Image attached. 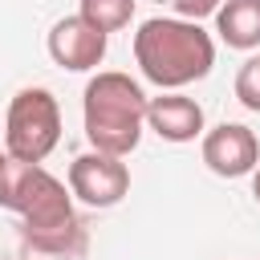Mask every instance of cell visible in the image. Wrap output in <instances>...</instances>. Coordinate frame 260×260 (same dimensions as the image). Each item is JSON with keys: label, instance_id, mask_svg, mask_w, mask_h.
<instances>
[{"label": "cell", "instance_id": "cell-13", "mask_svg": "<svg viewBox=\"0 0 260 260\" xmlns=\"http://www.w3.org/2000/svg\"><path fill=\"white\" fill-rule=\"evenodd\" d=\"M252 199H256V203H260V167H256V171H252Z\"/></svg>", "mask_w": 260, "mask_h": 260}, {"label": "cell", "instance_id": "cell-6", "mask_svg": "<svg viewBox=\"0 0 260 260\" xmlns=\"http://www.w3.org/2000/svg\"><path fill=\"white\" fill-rule=\"evenodd\" d=\"M203 162L219 179H240L260 167V142L244 122H219L203 134Z\"/></svg>", "mask_w": 260, "mask_h": 260}, {"label": "cell", "instance_id": "cell-14", "mask_svg": "<svg viewBox=\"0 0 260 260\" xmlns=\"http://www.w3.org/2000/svg\"><path fill=\"white\" fill-rule=\"evenodd\" d=\"M4 162H8V154H4V146H0V167H4Z\"/></svg>", "mask_w": 260, "mask_h": 260}, {"label": "cell", "instance_id": "cell-11", "mask_svg": "<svg viewBox=\"0 0 260 260\" xmlns=\"http://www.w3.org/2000/svg\"><path fill=\"white\" fill-rule=\"evenodd\" d=\"M236 98H240L244 110L260 114V53L240 65V73H236Z\"/></svg>", "mask_w": 260, "mask_h": 260}, {"label": "cell", "instance_id": "cell-2", "mask_svg": "<svg viewBox=\"0 0 260 260\" xmlns=\"http://www.w3.org/2000/svg\"><path fill=\"white\" fill-rule=\"evenodd\" d=\"M134 61L150 85L175 93L191 81H203L215 65L211 32L183 16H150L134 32Z\"/></svg>", "mask_w": 260, "mask_h": 260}, {"label": "cell", "instance_id": "cell-10", "mask_svg": "<svg viewBox=\"0 0 260 260\" xmlns=\"http://www.w3.org/2000/svg\"><path fill=\"white\" fill-rule=\"evenodd\" d=\"M134 4L138 0H81V8H77V16L85 20V24H93L98 32H118V28H126L130 20H134Z\"/></svg>", "mask_w": 260, "mask_h": 260}, {"label": "cell", "instance_id": "cell-1", "mask_svg": "<svg viewBox=\"0 0 260 260\" xmlns=\"http://www.w3.org/2000/svg\"><path fill=\"white\" fill-rule=\"evenodd\" d=\"M0 207L24 219V240L37 252H65L69 240H77L73 195L41 162L8 158L0 167Z\"/></svg>", "mask_w": 260, "mask_h": 260}, {"label": "cell", "instance_id": "cell-8", "mask_svg": "<svg viewBox=\"0 0 260 260\" xmlns=\"http://www.w3.org/2000/svg\"><path fill=\"white\" fill-rule=\"evenodd\" d=\"M146 126L162 142H195L203 134V106L179 89L146 98Z\"/></svg>", "mask_w": 260, "mask_h": 260}, {"label": "cell", "instance_id": "cell-5", "mask_svg": "<svg viewBox=\"0 0 260 260\" xmlns=\"http://www.w3.org/2000/svg\"><path fill=\"white\" fill-rule=\"evenodd\" d=\"M130 191V167L114 154L85 150L69 162V195H77L85 207H114Z\"/></svg>", "mask_w": 260, "mask_h": 260}, {"label": "cell", "instance_id": "cell-9", "mask_svg": "<svg viewBox=\"0 0 260 260\" xmlns=\"http://www.w3.org/2000/svg\"><path fill=\"white\" fill-rule=\"evenodd\" d=\"M215 32L228 49H260V0H223L215 12Z\"/></svg>", "mask_w": 260, "mask_h": 260}, {"label": "cell", "instance_id": "cell-3", "mask_svg": "<svg viewBox=\"0 0 260 260\" xmlns=\"http://www.w3.org/2000/svg\"><path fill=\"white\" fill-rule=\"evenodd\" d=\"M81 122L93 150L126 158L146 130V93L130 73H93L81 93Z\"/></svg>", "mask_w": 260, "mask_h": 260}, {"label": "cell", "instance_id": "cell-7", "mask_svg": "<svg viewBox=\"0 0 260 260\" xmlns=\"http://www.w3.org/2000/svg\"><path fill=\"white\" fill-rule=\"evenodd\" d=\"M49 57L53 65L69 69V73H85V69H98L102 57H106V32H98L93 24H85L81 16H61L53 28H49Z\"/></svg>", "mask_w": 260, "mask_h": 260}, {"label": "cell", "instance_id": "cell-4", "mask_svg": "<svg viewBox=\"0 0 260 260\" xmlns=\"http://www.w3.org/2000/svg\"><path fill=\"white\" fill-rule=\"evenodd\" d=\"M61 142V106L53 89L28 85L8 102L4 118V154L16 162H45Z\"/></svg>", "mask_w": 260, "mask_h": 260}, {"label": "cell", "instance_id": "cell-12", "mask_svg": "<svg viewBox=\"0 0 260 260\" xmlns=\"http://www.w3.org/2000/svg\"><path fill=\"white\" fill-rule=\"evenodd\" d=\"M219 4L223 0H171V8H175V16H183V20H203V16H215L219 12Z\"/></svg>", "mask_w": 260, "mask_h": 260}]
</instances>
